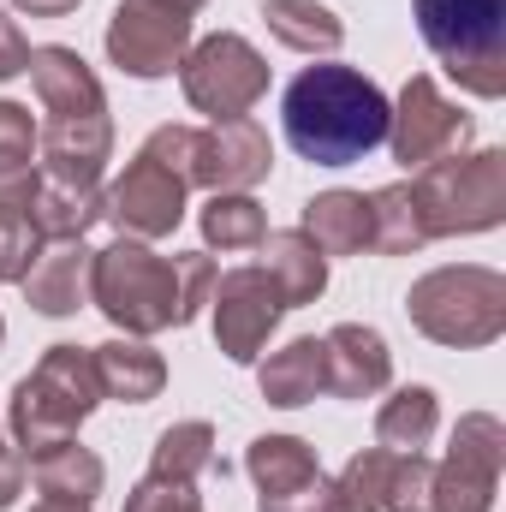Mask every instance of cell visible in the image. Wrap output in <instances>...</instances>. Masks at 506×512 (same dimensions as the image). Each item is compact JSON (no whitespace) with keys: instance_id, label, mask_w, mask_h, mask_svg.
Masks as SVG:
<instances>
[{"instance_id":"6da1fadb","label":"cell","mask_w":506,"mask_h":512,"mask_svg":"<svg viewBox=\"0 0 506 512\" xmlns=\"http://www.w3.org/2000/svg\"><path fill=\"white\" fill-rule=\"evenodd\" d=\"M209 292H215V262L203 251L155 256L143 251V239H114L108 251H96L90 268V304L131 340L197 322Z\"/></svg>"},{"instance_id":"7a4b0ae2","label":"cell","mask_w":506,"mask_h":512,"mask_svg":"<svg viewBox=\"0 0 506 512\" xmlns=\"http://www.w3.org/2000/svg\"><path fill=\"white\" fill-rule=\"evenodd\" d=\"M387 114L393 102L352 66H304L286 96H280V126L286 143L316 161V167H352L376 143H387Z\"/></svg>"},{"instance_id":"3957f363","label":"cell","mask_w":506,"mask_h":512,"mask_svg":"<svg viewBox=\"0 0 506 512\" xmlns=\"http://www.w3.org/2000/svg\"><path fill=\"white\" fill-rule=\"evenodd\" d=\"M30 84L48 108V126H42V155H48V179L54 185H72V191H96L102 185V167L114 155V120H108V96H102V78L84 66V54L48 42V48H30Z\"/></svg>"},{"instance_id":"277c9868","label":"cell","mask_w":506,"mask_h":512,"mask_svg":"<svg viewBox=\"0 0 506 512\" xmlns=\"http://www.w3.org/2000/svg\"><path fill=\"white\" fill-rule=\"evenodd\" d=\"M96 399H102L96 352L90 346H48L42 364L12 387V411H6L24 465L66 447V441H78V423L96 411Z\"/></svg>"},{"instance_id":"5b68a950","label":"cell","mask_w":506,"mask_h":512,"mask_svg":"<svg viewBox=\"0 0 506 512\" xmlns=\"http://www.w3.org/2000/svg\"><path fill=\"white\" fill-rule=\"evenodd\" d=\"M191 126H161L126 161V173L102 191V215L120 227V239H167L185 221L191 173H185Z\"/></svg>"},{"instance_id":"8992f818","label":"cell","mask_w":506,"mask_h":512,"mask_svg":"<svg viewBox=\"0 0 506 512\" xmlns=\"http://www.w3.org/2000/svg\"><path fill=\"white\" fill-rule=\"evenodd\" d=\"M417 30L471 96H506V0H417Z\"/></svg>"},{"instance_id":"52a82bcc","label":"cell","mask_w":506,"mask_h":512,"mask_svg":"<svg viewBox=\"0 0 506 512\" xmlns=\"http://www.w3.org/2000/svg\"><path fill=\"white\" fill-rule=\"evenodd\" d=\"M405 316L435 346H489L506 334V280L495 268H435L411 286Z\"/></svg>"},{"instance_id":"ba28073f","label":"cell","mask_w":506,"mask_h":512,"mask_svg":"<svg viewBox=\"0 0 506 512\" xmlns=\"http://www.w3.org/2000/svg\"><path fill=\"white\" fill-rule=\"evenodd\" d=\"M411 197L423 209L429 239H453V233H489L506 215V155L501 149H477V155H441L429 167H417Z\"/></svg>"},{"instance_id":"9c48e42d","label":"cell","mask_w":506,"mask_h":512,"mask_svg":"<svg viewBox=\"0 0 506 512\" xmlns=\"http://www.w3.org/2000/svg\"><path fill=\"white\" fill-rule=\"evenodd\" d=\"M179 84H185V102H191L197 114H209V126L245 120L256 102L268 96V60L256 54L245 36L215 30V36H203L197 48H185Z\"/></svg>"},{"instance_id":"30bf717a","label":"cell","mask_w":506,"mask_h":512,"mask_svg":"<svg viewBox=\"0 0 506 512\" xmlns=\"http://www.w3.org/2000/svg\"><path fill=\"white\" fill-rule=\"evenodd\" d=\"M209 0H120L108 24V60L131 78H167L191 48V18Z\"/></svg>"},{"instance_id":"8fae6325","label":"cell","mask_w":506,"mask_h":512,"mask_svg":"<svg viewBox=\"0 0 506 512\" xmlns=\"http://www.w3.org/2000/svg\"><path fill=\"white\" fill-rule=\"evenodd\" d=\"M501 465H506L501 417H489V411L459 417L453 453L429 477V512H489L495 489H501Z\"/></svg>"},{"instance_id":"7c38bea8","label":"cell","mask_w":506,"mask_h":512,"mask_svg":"<svg viewBox=\"0 0 506 512\" xmlns=\"http://www.w3.org/2000/svg\"><path fill=\"white\" fill-rule=\"evenodd\" d=\"M209 304H215V346L233 364H256L262 346H268V334L286 316V298L274 292V280L262 268H227V274H215Z\"/></svg>"},{"instance_id":"4fadbf2b","label":"cell","mask_w":506,"mask_h":512,"mask_svg":"<svg viewBox=\"0 0 506 512\" xmlns=\"http://www.w3.org/2000/svg\"><path fill=\"white\" fill-rule=\"evenodd\" d=\"M471 137V120L441 96V84L429 72H417L399 96V108L387 114V143H393V161L405 167H429L441 155H459V143Z\"/></svg>"},{"instance_id":"5bb4252c","label":"cell","mask_w":506,"mask_h":512,"mask_svg":"<svg viewBox=\"0 0 506 512\" xmlns=\"http://www.w3.org/2000/svg\"><path fill=\"white\" fill-rule=\"evenodd\" d=\"M274 167V149H268V131L245 120H221V126L197 131L191 126V149H185V173L197 191H251L256 179Z\"/></svg>"},{"instance_id":"9a60e30c","label":"cell","mask_w":506,"mask_h":512,"mask_svg":"<svg viewBox=\"0 0 506 512\" xmlns=\"http://www.w3.org/2000/svg\"><path fill=\"white\" fill-rule=\"evenodd\" d=\"M322 346H328V393L370 399V393H381V387L393 382V352H387V340H381L376 328L340 322L334 334H322Z\"/></svg>"},{"instance_id":"2e32d148","label":"cell","mask_w":506,"mask_h":512,"mask_svg":"<svg viewBox=\"0 0 506 512\" xmlns=\"http://www.w3.org/2000/svg\"><path fill=\"white\" fill-rule=\"evenodd\" d=\"M90 268H96V251H90L84 239H72V245H42L36 262H30V274H24L18 286L30 292V304H36L42 316H72V310L90 304Z\"/></svg>"},{"instance_id":"e0dca14e","label":"cell","mask_w":506,"mask_h":512,"mask_svg":"<svg viewBox=\"0 0 506 512\" xmlns=\"http://www.w3.org/2000/svg\"><path fill=\"white\" fill-rule=\"evenodd\" d=\"M262 274L274 280V292L286 298V310L292 304H316L322 298V286H328V256L316 251L298 227H286V233H262Z\"/></svg>"},{"instance_id":"ac0fdd59","label":"cell","mask_w":506,"mask_h":512,"mask_svg":"<svg viewBox=\"0 0 506 512\" xmlns=\"http://www.w3.org/2000/svg\"><path fill=\"white\" fill-rule=\"evenodd\" d=\"M298 233L322 256H358L370 251V197L364 191H322L304 203Z\"/></svg>"},{"instance_id":"d6986e66","label":"cell","mask_w":506,"mask_h":512,"mask_svg":"<svg viewBox=\"0 0 506 512\" xmlns=\"http://www.w3.org/2000/svg\"><path fill=\"white\" fill-rule=\"evenodd\" d=\"M256 382H262V399L280 405V411L310 405L316 393H328V346L322 340H292L256 370Z\"/></svg>"},{"instance_id":"ffe728a7","label":"cell","mask_w":506,"mask_h":512,"mask_svg":"<svg viewBox=\"0 0 506 512\" xmlns=\"http://www.w3.org/2000/svg\"><path fill=\"white\" fill-rule=\"evenodd\" d=\"M90 352H96L102 393H114V399H126V405H149V399L167 387L161 352H149L143 340H108V346H90Z\"/></svg>"},{"instance_id":"44dd1931","label":"cell","mask_w":506,"mask_h":512,"mask_svg":"<svg viewBox=\"0 0 506 512\" xmlns=\"http://www.w3.org/2000/svg\"><path fill=\"white\" fill-rule=\"evenodd\" d=\"M102 221V191H72V185H42L30 203V227L42 245H72Z\"/></svg>"},{"instance_id":"7402d4cb","label":"cell","mask_w":506,"mask_h":512,"mask_svg":"<svg viewBox=\"0 0 506 512\" xmlns=\"http://www.w3.org/2000/svg\"><path fill=\"white\" fill-rule=\"evenodd\" d=\"M30 477H36V495H48V501H84V507H96L108 471H102V459H96L90 447L66 441V447L30 459Z\"/></svg>"},{"instance_id":"603a6c76","label":"cell","mask_w":506,"mask_h":512,"mask_svg":"<svg viewBox=\"0 0 506 512\" xmlns=\"http://www.w3.org/2000/svg\"><path fill=\"white\" fill-rule=\"evenodd\" d=\"M429 245V227H423V209L411 197V185H381L370 191V251L381 256H411Z\"/></svg>"},{"instance_id":"cb8c5ba5","label":"cell","mask_w":506,"mask_h":512,"mask_svg":"<svg viewBox=\"0 0 506 512\" xmlns=\"http://www.w3.org/2000/svg\"><path fill=\"white\" fill-rule=\"evenodd\" d=\"M435 423H441L435 393L429 387H399L376 411V447H387V453H423L435 441Z\"/></svg>"},{"instance_id":"d4e9b609","label":"cell","mask_w":506,"mask_h":512,"mask_svg":"<svg viewBox=\"0 0 506 512\" xmlns=\"http://www.w3.org/2000/svg\"><path fill=\"white\" fill-rule=\"evenodd\" d=\"M262 18H268L274 42H286L292 54H334L340 36H346V24L316 0H268Z\"/></svg>"},{"instance_id":"484cf974","label":"cell","mask_w":506,"mask_h":512,"mask_svg":"<svg viewBox=\"0 0 506 512\" xmlns=\"http://www.w3.org/2000/svg\"><path fill=\"white\" fill-rule=\"evenodd\" d=\"M245 471L256 477V489H262V495H286V489H304V483H316V477H322L316 453H310L298 435H262V441H251Z\"/></svg>"},{"instance_id":"4316f807","label":"cell","mask_w":506,"mask_h":512,"mask_svg":"<svg viewBox=\"0 0 506 512\" xmlns=\"http://www.w3.org/2000/svg\"><path fill=\"white\" fill-rule=\"evenodd\" d=\"M197 221H203V239L215 251H256L262 233H268V215H262V203L251 191H209Z\"/></svg>"},{"instance_id":"83f0119b","label":"cell","mask_w":506,"mask_h":512,"mask_svg":"<svg viewBox=\"0 0 506 512\" xmlns=\"http://www.w3.org/2000/svg\"><path fill=\"white\" fill-rule=\"evenodd\" d=\"M209 471H215V429H209L203 417L161 429V441H155V453H149V477L197 483V477H209Z\"/></svg>"},{"instance_id":"f1b7e54d","label":"cell","mask_w":506,"mask_h":512,"mask_svg":"<svg viewBox=\"0 0 506 512\" xmlns=\"http://www.w3.org/2000/svg\"><path fill=\"white\" fill-rule=\"evenodd\" d=\"M393 471H399V453H387V447H370V453L346 459V471L334 477V501H340V512H387Z\"/></svg>"},{"instance_id":"f546056e","label":"cell","mask_w":506,"mask_h":512,"mask_svg":"<svg viewBox=\"0 0 506 512\" xmlns=\"http://www.w3.org/2000/svg\"><path fill=\"white\" fill-rule=\"evenodd\" d=\"M36 173V120L18 102H0V185Z\"/></svg>"},{"instance_id":"4dcf8cb0","label":"cell","mask_w":506,"mask_h":512,"mask_svg":"<svg viewBox=\"0 0 506 512\" xmlns=\"http://www.w3.org/2000/svg\"><path fill=\"white\" fill-rule=\"evenodd\" d=\"M126 512H203V495L197 483H173V477H149L126 495Z\"/></svg>"},{"instance_id":"1f68e13d","label":"cell","mask_w":506,"mask_h":512,"mask_svg":"<svg viewBox=\"0 0 506 512\" xmlns=\"http://www.w3.org/2000/svg\"><path fill=\"white\" fill-rule=\"evenodd\" d=\"M429 477H435V465L423 453H399V471H393V489H387V512H429Z\"/></svg>"},{"instance_id":"d6a6232c","label":"cell","mask_w":506,"mask_h":512,"mask_svg":"<svg viewBox=\"0 0 506 512\" xmlns=\"http://www.w3.org/2000/svg\"><path fill=\"white\" fill-rule=\"evenodd\" d=\"M256 512H340V501H334V483H328V477H316V483H304V489L262 495Z\"/></svg>"},{"instance_id":"836d02e7","label":"cell","mask_w":506,"mask_h":512,"mask_svg":"<svg viewBox=\"0 0 506 512\" xmlns=\"http://www.w3.org/2000/svg\"><path fill=\"white\" fill-rule=\"evenodd\" d=\"M30 66V42H24V30L0 12V78H18Z\"/></svg>"},{"instance_id":"e575fe53","label":"cell","mask_w":506,"mask_h":512,"mask_svg":"<svg viewBox=\"0 0 506 512\" xmlns=\"http://www.w3.org/2000/svg\"><path fill=\"white\" fill-rule=\"evenodd\" d=\"M24 471H30V465H24V453L0 435V507H12V501L24 495Z\"/></svg>"},{"instance_id":"d590c367","label":"cell","mask_w":506,"mask_h":512,"mask_svg":"<svg viewBox=\"0 0 506 512\" xmlns=\"http://www.w3.org/2000/svg\"><path fill=\"white\" fill-rule=\"evenodd\" d=\"M18 12H30V18H66L78 0H12Z\"/></svg>"},{"instance_id":"8d00e7d4","label":"cell","mask_w":506,"mask_h":512,"mask_svg":"<svg viewBox=\"0 0 506 512\" xmlns=\"http://www.w3.org/2000/svg\"><path fill=\"white\" fill-rule=\"evenodd\" d=\"M30 512H96V507H84V501H48V495H36V507Z\"/></svg>"},{"instance_id":"74e56055","label":"cell","mask_w":506,"mask_h":512,"mask_svg":"<svg viewBox=\"0 0 506 512\" xmlns=\"http://www.w3.org/2000/svg\"><path fill=\"white\" fill-rule=\"evenodd\" d=\"M0 340H6V322H0Z\"/></svg>"}]
</instances>
